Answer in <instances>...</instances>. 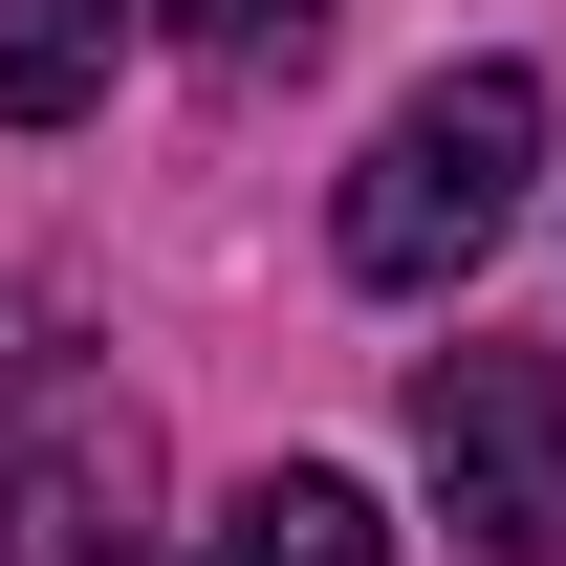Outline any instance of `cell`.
Returning a JSON list of instances; mask_svg holds the SVG:
<instances>
[{
	"instance_id": "6da1fadb",
	"label": "cell",
	"mask_w": 566,
	"mask_h": 566,
	"mask_svg": "<svg viewBox=\"0 0 566 566\" xmlns=\"http://www.w3.org/2000/svg\"><path fill=\"white\" fill-rule=\"evenodd\" d=\"M523 175H545V66H436L415 109L349 153V283L436 305V283L523 218Z\"/></svg>"
},
{
	"instance_id": "7a4b0ae2",
	"label": "cell",
	"mask_w": 566,
	"mask_h": 566,
	"mask_svg": "<svg viewBox=\"0 0 566 566\" xmlns=\"http://www.w3.org/2000/svg\"><path fill=\"white\" fill-rule=\"evenodd\" d=\"M415 458H436V501H458V545L566 566V370L545 349H436L415 370Z\"/></svg>"
},
{
	"instance_id": "3957f363",
	"label": "cell",
	"mask_w": 566,
	"mask_h": 566,
	"mask_svg": "<svg viewBox=\"0 0 566 566\" xmlns=\"http://www.w3.org/2000/svg\"><path fill=\"white\" fill-rule=\"evenodd\" d=\"M197 566H392V523H370L327 458H283V480H240V501H218V545H197Z\"/></svg>"
},
{
	"instance_id": "277c9868",
	"label": "cell",
	"mask_w": 566,
	"mask_h": 566,
	"mask_svg": "<svg viewBox=\"0 0 566 566\" xmlns=\"http://www.w3.org/2000/svg\"><path fill=\"white\" fill-rule=\"evenodd\" d=\"M132 44V0H0V132H66Z\"/></svg>"
},
{
	"instance_id": "5b68a950",
	"label": "cell",
	"mask_w": 566,
	"mask_h": 566,
	"mask_svg": "<svg viewBox=\"0 0 566 566\" xmlns=\"http://www.w3.org/2000/svg\"><path fill=\"white\" fill-rule=\"evenodd\" d=\"M175 44H218V66H262V44H305V0H175Z\"/></svg>"
}]
</instances>
